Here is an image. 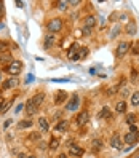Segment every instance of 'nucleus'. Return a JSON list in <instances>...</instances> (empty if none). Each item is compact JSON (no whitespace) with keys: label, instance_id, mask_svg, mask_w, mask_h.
Segmentation results:
<instances>
[{"label":"nucleus","instance_id":"nucleus-1","mask_svg":"<svg viewBox=\"0 0 139 158\" xmlns=\"http://www.w3.org/2000/svg\"><path fill=\"white\" fill-rule=\"evenodd\" d=\"M23 69V62L21 61H13L11 64H8V66L5 67V70L10 73V75H18V73L21 72Z\"/></svg>","mask_w":139,"mask_h":158},{"label":"nucleus","instance_id":"nucleus-2","mask_svg":"<svg viewBox=\"0 0 139 158\" xmlns=\"http://www.w3.org/2000/svg\"><path fill=\"white\" fill-rule=\"evenodd\" d=\"M62 29V21L59 19V18H54V19H51L50 23H48V31H50V34H56V32H59Z\"/></svg>","mask_w":139,"mask_h":158},{"label":"nucleus","instance_id":"nucleus-3","mask_svg":"<svg viewBox=\"0 0 139 158\" xmlns=\"http://www.w3.org/2000/svg\"><path fill=\"white\" fill-rule=\"evenodd\" d=\"M129 48H131V43H128V42L118 43V46H117V58H118V59H122L125 54L129 51Z\"/></svg>","mask_w":139,"mask_h":158},{"label":"nucleus","instance_id":"nucleus-4","mask_svg":"<svg viewBox=\"0 0 139 158\" xmlns=\"http://www.w3.org/2000/svg\"><path fill=\"white\" fill-rule=\"evenodd\" d=\"M80 48H82V46H80L78 43H74V45L70 46V50H69V59H70V61H80V59H78V51H80Z\"/></svg>","mask_w":139,"mask_h":158},{"label":"nucleus","instance_id":"nucleus-5","mask_svg":"<svg viewBox=\"0 0 139 158\" xmlns=\"http://www.w3.org/2000/svg\"><path fill=\"white\" fill-rule=\"evenodd\" d=\"M88 120H90V114L86 112V110H83V112H80L77 115V125L78 126H83V125L88 123Z\"/></svg>","mask_w":139,"mask_h":158},{"label":"nucleus","instance_id":"nucleus-6","mask_svg":"<svg viewBox=\"0 0 139 158\" xmlns=\"http://www.w3.org/2000/svg\"><path fill=\"white\" fill-rule=\"evenodd\" d=\"M69 152H70V155L74 158H78V156H82L83 153H85V152H83V148L78 147V145H70L69 147Z\"/></svg>","mask_w":139,"mask_h":158},{"label":"nucleus","instance_id":"nucleus-7","mask_svg":"<svg viewBox=\"0 0 139 158\" xmlns=\"http://www.w3.org/2000/svg\"><path fill=\"white\" fill-rule=\"evenodd\" d=\"M125 142H126L128 145H133L134 142H137V134H136V133H131V131L126 133V134H125Z\"/></svg>","mask_w":139,"mask_h":158},{"label":"nucleus","instance_id":"nucleus-8","mask_svg":"<svg viewBox=\"0 0 139 158\" xmlns=\"http://www.w3.org/2000/svg\"><path fill=\"white\" fill-rule=\"evenodd\" d=\"M26 112H27V115H34L37 112V106L34 104L32 99H29V101L26 102Z\"/></svg>","mask_w":139,"mask_h":158},{"label":"nucleus","instance_id":"nucleus-9","mask_svg":"<svg viewBox=\"0 0 139 158\" xmlns=\"http://www.w3.org/2000/svg\"><path fill=\"white\" fill-rule=\"evenodd\" d=\"M78 102H80V98L77 94H74L72 99L69 101V104H67V110H75L78 107Z\"/></svg>","mask_w":139,"mask_h":158},{"label":"nucleus","instance_id":"nucleus-10","mask_svg":"<svg viewBox=\"0 0 139 158\" xmlns=\"http://www.w3.org/2000/svg\"><path fill=\"white\" fill-rule=\"evenodd\" d=\"M110 145L117 150H122V141H120V136L118 134H114L112 139H110Z\"/></svg>","mask_w":139,"mask_h":158},{"label":"nucleus","instance_id":"nucleus-11","mask_svg":"<svg viewBox=\"0 0 139 158\" xmlns=\"http://www.w3.org/2000/svg\"><path fill=\"white\" fill-rule=\"evenodd\" d=\"M67 128H69V122H67V120H59L58 125L54 126V129H56L58 133H61V131H66Z\"/></svg>","mask_w":139,"mask_h":158},{"label":"nucleus","instance_id":"nucleus-12","mask_svg":"<svg viewBox=\"0 0 139 158\" xmlns=\"http://www.w3.org/2000/svg\"><path fill=\"white\" fill-rule=\"evenodd\" d=\"M66 98H67V93H64V91H58V93H56V98H54V104L59 106L62 101H66Z\"/></svg>","mask_w":139,"mask_h":158},{"label":"nucleus","instance_id":"nucleus-13","mask_svg":"<svg viewBox=\"0 0 139 158\" xmlns=\"http://www.w3.org/2000/svg\"><path fill=\"white\" fill-rule=\"evenodd\" d=\"M18 83H19V81H18V78H16V77L8 78V80L3 83V88H5V89H8V88H15V86L18 85Z\"/></svg>","mask_w":139,"mask_h":158},{"label":"nucleus","instance_id":"nucleus-14","mask_svg":"<svg viewBox=\"0 0 139 158\" xmlns=\"http://www.w3.org/2000/svg\"><path fill=\"white\" fill-rule=\"evenodd\" d=\"M39 125H40V129L43 133H46V131H50V125H48V120L46 118H39Z\"/></svg>","mask_w":139,"mask_h":158},{"label":"nucleus","instance_id":"nucleus-15","mask_svg":"<svg viewBox=\"0 0 139 158\" xmlns=\"http://www.w3.org/2000/svg\"><path fill=\"white\" fill-rule=\"evenodd\" d=\"M11 48V43H8V42H0V54H6L8 51H10Z\"/></svg>","mask_w":139,"mask_h":158},{"label":"nucleus","instance_id":"nucleus-16","mask_svg":"<svg viewBox=\"0 0 139 158\" xmlns=\"http://www.w3.org/2000/svg\"><path fill=\"white\" fill-rule=\"evenodd\" d=\"M53 43H54V34H48V35L45 37V42H43L45 48H50V46H53Z\"/></svg>","mask_w":139,"mask_h":158},{"label":"nucleus","instance_id":"nucleus-17","mask_svg":"<svg viewBox=\"0 0 139 158\" xmlns=\"http://www.w3.org/2000/svg\"><path fill=\"white\" fill-rule=\"evenodd\" d=\"M43 99H45V94H43V93H37V94L32 98V101H34V104L37 106V107H39L40 104H42V102H43Z\"/></svg>","mask_w":139,"mask_h":158},{"label":"nucleus","instance_id":"nucleus-18","mask_svg":"<svg viewBox=\"0 0 139 158\" xmlns=\"http://www.w3.org/2000/svg\"><path fill=\"white\" fill-rule=\"evenodd\" d=\"M95 24H96V18H95V16L85 18V27H90V29H93V27H95Z\"/></svg>","mask_w":139,"mask_h":158},{"label":"nucleus","instance_id":"nucleus-19","mask_svg":"<svg viewBox=\"0 0 139 158\" xmlns=\"http://www.w3.org/2000/svg\"><path fill=\"white\" fill-rule=\"evenodd\" d=\"M126 32H128L129 35H134V34H136V23L129 21V23L126 24Z\"/></svg>","mask_w":139,"mask_h":158},{"label":"nucleus","instance_id":"nucleus-20","mask_svg":"<svg viewBox=\"0 0 139 158\" xmlns=\"http://www.w3.org/2000/svg\"><path fill=\"white\" fill-rule=\"evenodd\" d=\"M115 110L118 114H123V112H126V102L125 101H120L118 104L115 106Z\"/></svg>","mask_w":139,"mask_h":158},{"label":"nucleus","instance_id":"nucleus-21","mask_svg":"<svg viewBox=\"0 0 139 158\" xmlns=\"http://www.w3.org/2000/svg\"><path fill=\"white\" fill-rule=\"evenodd\" d=\"M6 62H13V59H11V54L10 53H6V54H2L0 56V64H6Z\"/></svg>","mask_w":139,"mask_h":158},{"label":"nucleus","instance_id":"nucleus-22","mask_svg":"<svg viewBox=\"0 0 139 158\" xmlns=\"http://www.w3.org/2000/svg\"><path fill=\"white\" fill-rule=\"evenodd\" d=\"M99 118H110V109L109 107H103V109H101Z\"/></svg>","mask_w":139,"mask_h":158},{"label":"nucleus","instance_id":"nucleus-23","mask_svg":"<svg viewBox=\"0 0 139 158\" xmlns=\"http://www.w3.org/2000/svg\"><path fill=\"white\" fill-rule=\"evenodd\" d=\"M10 107H11V101H3V106H2V109H0V115L6 114Z\"/></svg>","mask_w":139,"mask_h":158},{"label":"nucleus","instance_id":"nucleus-24","mask_svg":"<svg viewBox=\"0 0 139 158\" xmlns=\"http://www.w3.org/2000/svg\"><path fill=\"white\" fill-rule=\"evenodd\" d=\"M34 123L31 122V120H23V122H19V123H18V128H19V129H23V128H31Z\"/></svg>","mask_w":139,"mask_h":158},{"label":"nucleus","instance_id":"nucleus-25","mask_svg":"<svg viewBox=\"0 0 139 158\" xmlns=\"http://www.w3.org/2000/svg\"><path fill=\"white\" fill-rule=\"evenodd\" d=\"M125 122H126L128 125H134V122H136V115H134V114H126Z\"/></svg>","mask_w":139,"mask_h":158},{"label":"nucleus","instance_id":"nucleus-26","mask_svg":"<svg viewBox=\"0 0 139 158\" xmlns=\"http://www.w3.org/2000/svg\"><path fill=\"white\" fill-rule=\"evenodd\" d=\"M91 147L95 148V150H99V148H103V141H101V139H95V141L91 142Z\"/></svg>","mask_w":139,"mask_h":158},{"label":"nucleus","instance_id":"nucleus-27","mask_svg":"<svg viewBox=\"0 0 139 158\" xmlns=\"http://www.w3.org/2000/svg\"><path fill=\"white\" fill-rule=\"evenodd\" d=\"M131 104L136 107V106H139V91H136V93H133V96H131Z\"/></svg>","mask_w":139,"mask_h":158},{"label":"nucleus","instance_id":"nucleus-28","mask_svg":"<svg viewBox=\"0 0 139 158\" xmlns=\"http://www.w3.org/2000/svg\"><path fill=\"white\" fill-rule=\"evenodd\" d=\"M58 147H59V141H58L56 137H53L51 141H50V148H51V150H56Z\"/></svg>","mask_w":139,"mask_h":158},{"label":"nucleus","instance_id":"nucleus-29","mask_svg":"<svg viewBox=\"0 0 139 158\" xmlns=\"http://www.w3.org/2000/svg\"><path fill=\"white\" fill-rule=\"evenodd\" d=\"M88 48H80V51H78V59H85L86 56H88Z\"/></svg>","mask_w":139,"mask_h":158},{"label":"nucleus","instance_id":"nucleus-30","mask_svg":"<svg viewBox=\"0 0 139 158\" xmlns=\"http://www.w3.org/2000/svg\"><path fill=\"white\" fill-rule=\"evenodd\" d=\"M122 86V83H120V85H117V86H114V88H109L107 89V96H112V94H115V93L118 91V88Z\"/></svg>","mask_w":139,"mask_h":158},{"label":"nucleus","instance_id":"nucleus-31","mask_svg":"<svg viewBox=\"0 0 139 158\" xmlns=\"http://www.w3.org/2000/svg\"><path fill=\"white\" fill-rule=\"evenodd\" d=\"M67 5H69V2H58V8L59 10H67Z\"/></svg>","mask_w":139,"mask_h":158},{"label":"nucleus","instance_id":"nucleus-32","mask_svg":"<svg viewBox=\"0 0 139 158\" xmlns=\"http://www.w3.org/2000/svg\"><path fill=\"white\" fill-rule=\"evenodd\" d=\"M118 31H120V26L117 24L114 29H112V34H110V37H117V35H118Z\"/></svg>","mask_w":139,"mask_h":158},{"label":"nucleus","instance_id":"nucleus-33","mask_svg":"<svg viewBox=\"0 0 139 158\" xmlns=\"http://www.w3.org/2000/svg\"><path fill=\"white\" fill-rule=\"evenodd\" d=\"M31 141H40V134L39 133H32L31 134Z\"/></svg>","mask_w":139,"mask_h":158},{"label":"nucleus","instance_id":"nucleus-34","mask_svg":"<svg viewBox=\"0 0 139 158\" xmlns=\"http://www.w3.org/2000/svg\"><path fill=\"white\" fill-rule=\"evenodd\" d=\"M137 53H139V42H136L133 46V54H137Z\"/></svg>","mask_w":139,"mask_h":158},{"label":"nucleus","instance_id":"nucleus-35","mask_svg":"<svg viewBox=\"0 0 139 158\" xmlns=\"http://www.w3.org/2000/svg\"><path fill=\"white\" fill-rule=\"evenodd\" d=\"M120 94H122L123 98H126V96L129 94V91H128V88H122V91H120Z\"/></svg>","mask_w":139,"mask_h":158},{"label":"nucleus","instance_id":"nucleus-36","mask_svg":"<svg viewBox=\"0 0 139 158\" xmlns=\"http://www.w3.org/2000/svg\"><path fill=\"white\" fill-rule=\"evenodd\" d=\"M83 34H85V35H90V34H91V29H90V27H83Z\"/></svg>","mask_w":139,"mask_h":158},{"label":"nucleus","instance_id":"nucleus-37","mask_svg":"<svg viewBox=\"0 0 139 158\" xmlns=\"http://www.w3.org/2000/svg\"><path fill=\"white\" fill-rule=\"evenodd\" d=\"M131 133H137V126L136 125H131Z\"/></svg>","mask_w":139,"mask_h":158},{"label":"nucleus","instance_id":"nucleus-38","mask_svg":"<svg viewBox=\"0 0 139 158\" xmlns=\"http://www.w3.org/2000/svg\"><path fill=\"white\" fill-rule=\"evenodd\" d=\"M80 2H78V0H70V2H69V5H78Z\"/></svg>","mask_w":139,"mask_h":158},{"label":"nucleus","instance_id":"nucleus-39","mask_svg":"<svg viewBox=\"0 0 139 158\" xmlns=\"http://www.w3.org/2000/svg\"><path fill=\"white\" fill-rule=\"evenodd\" d=\"M2 15H3V3L0 2V18H2Z\"/></svg>","mask_w":139,"mask_h":158},{"label":"nucleus","instance_id":"nucleus-40","mask_svg":"<svg viewBox=\"0 0 139 158\" xmlns=\"http://www.w3.org/2000/svg\"><path fill=\"white\" fill-rule=\"evenodd\" d=\"M58 158H67V155H66V153H61V155H59Z\"/></svg>","mask_w":139,"mask_h":158},{"label":"nucleus","instance_id":"nucleus-41","mask_svg":"<svg viewBox=\"0 0 139 158\" xmlns=\"http://www.w3.org/2000/svg\"><path fill=\"white\" fill-rule=\"evenodd\" d=\"M19 158H27V156H24V155H19Z\"/></svg>","mask_w":139,"mask_h":158},{"label":"nucleus","instance_id":"nucleus-42","mask_svg":"<svg viewBox=\"0 0 139 158\" xmlns=\"http://www.w3.org/2000/svg\"><path fill=\"white\" fill-rule=\"evenodd\" d=\"M0 29H3V24H0Z\"/></svg>","mask_w":139,"mask_h":158},{"label":"nucleus","instance_id":"nucleus-43","mask_svg":"<svg viewBox=\"0 0 139 158\" xmlns=\"http://www.w3.org/2000/svg\"><path fill=\"white\" fill-rule=\"evenodd\" d=\"M29 158H37V156H34V155H31V156H29Z\"/></svg>","mask_w":139,"mask_h":158}]
</instances>
